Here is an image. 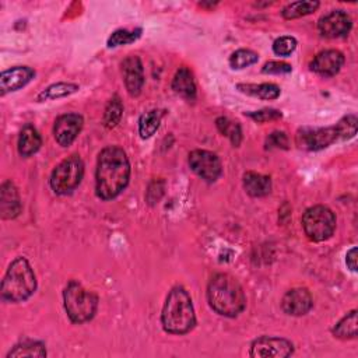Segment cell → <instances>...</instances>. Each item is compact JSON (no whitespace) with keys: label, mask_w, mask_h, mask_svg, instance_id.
<instances>
[{"label":"cell","mask_w":358,"mask_h":358,"mask_svg":"<svg viewBox=\"0 0 358 358\" xmlns=\"http://www.w3.org/2000/svg\"><path fill=\"white\" fill-rule=\"evenodd\" d=\"M251 119H253L258 124H264V122H270V121H277L283 118V114L278 110H273V108H266V110H260V111H255V112H249L246 114Z\"/></svg>","instance_id":"obj_33"},{"label":"cell","mask_w":358,"mask_h":358,"mask_svg":"<svg viewBox=\"0 0 358 358\" xmlns=\"http://www.w3.org/2000/svg\"><path fill=\"white\" fill-rule=\"evenodd\" d=\"M43 146V137L40 135V132L30 124H27L19 136V143H17V149L20 156L23 157H31L33 154H36Z\"/></svg>","instance_id":"obj_20"},{"label":"cell","mask_w":358,"mask_h":358,"mask_svg":"<svg viewBox=\"0 0 358 358\" xmlns=\"http://www.w3.org/2000/svg\"><path fill=\"white\" fill-rule=\"evenodd\" d=\"M122 73L130 97H139L144 86V69L139 57L130 55L122 62Z\"/></svg>","instance_id":"obj_14"},{"label":"cell","mask_w":358,"mask_h":358,"mask_svg":"<svg viewBox=\"0 0 358 358\" xmlns=\"http://www.w3.org/2000/svg\"><path fill=\"white\" fill-rule=\"evenodd\" d=\"M344 65V55L336 50H326L319 52L309 68L313 73L322 77H333L336 76Z\"/></svg>","instance_id":"obj_15"},{"label":"cell","mask_w":358,"mask_h":358,"mask_svg":"<svg viewBox=\"0 0 358 358\" xmlns=\"http://www.w3.org/2000/svg\"><path fill=\"white\" fill-rule=\"evenodd\" d=\"M22 357H47V348L43 341L24 340L9 351L8 358H22Z\"/></svg>","instance_id":"obj_22"},{"label":"cell","mask_w":358,"mask_h":358,"mask_svg":"<svg viewBox=\"0 0 358 358\" xmlns=\"http://www.w3.org/2000/svg\"><path fill=\"white\" fill-rule=\"evenodd\" d=\"M319 6L320 3L316 2V0H313V2H294L287 5L283 9L281 15L285 20H295V19L312 15L319 9Z\"/></svg>","instance_id":"obj_26"},{"label":"cell","mask_w":358,"mask_h":358,"mask_svg":"<svg viewBox=\"0 0 358 358\" xmlns=\"http://www.w3.org/2000/svg\"><path fill=\"white\" fill-rule=\"evenodd\" d=\"M22 199L16 185L12 181H5L0 188V214L3 220H13L22 213Z\"/></svg>","instance_id":"obj_17"},{"label":"cell","mask_w":358,"mask_h":358,"mask_svg":"<svg viewBox=\"0 0 358 358\" xmlns=\"http://www.w3.org/2000/svg\"><path fill=\"white\" fill-rule=\"evenodd\" d=\"M357 311L352 309L351 312H348L345 316H343L337 325L333 327V334L337 338L341 340H347V338H355L357 337Z\"/></svg>","instance_id":"obj_24"},{"label":"cell","mask_w":358,"mask_h":358,"mask_svg":"<svg viewBox=\"0 0 358 358\" xmlns=\"http://www.w3.org/2000/svg\"><path fill=\"white\" fill-rule=\"evenodd\" d=\"M79 90H80V87L73 83H57V84L47 87L44 91H41L38 94V101L44 103V101H50V100L65 98V97H69V96L77 93Z\"/></svg>","instance_id":"obj_25"},{"label":"cell","mask_w":358,"mask_h":358,"mask_svg":"<svg viewBox=\"0 0 358 358\" xmlns=\"http://www.w3.org/2000/svg\"><path fill=\"white\" fill-rule=\"evenodd\" d=\"M122 115H124V104L118 96H114L105 107V112L103 118L104 126L107 129L117 128L122 119Z\"/></svg>","instance_id":"obj_27"},{"label":"cell","mask_w":358,"mask_h":358,"mask_svg":"<svg viewBox=\"0 0 358 358\" xmlns=\"http://www.w3.org/2000/svg\"><path fill=\"white\" fill-rule=\"evenodd\" d=\"M130 179V163L118 146L105 147L97 161L96 193L101 200L118 197L128 186Z\"/></svg>","instance_id":"obj_1"},{"label":"cell","mask_w":358,"mask_h":358,"mask_svg":"<svg viewBox=\"0 0 358 358\" xmlns=\"http://www.w3.org/2000/svg\"><path fill=\"white\" fill-rule=\"evenodd\" d=\"M37 290V277L30 264V262L24 256L16 258L2 281V298L6 302L19 304L27 301Z\"/></svg>","instance_id":"obj_4"},{"label":"cell","mask_w":358,"mask_h":358,"mask_svg":"<svg viewBox=\"0 0 358 358\" xmlns=\"http://www.w3.org/2000/svg\"><path fill=\"white\" fill-rule=\"evenodd\" d=\"M164 117V111L151 110L143 114L139 119V133L142 139H150L160 128Z\"/></svg>","instance_id":"obj_23"},{"label":"cell","mask_w":358,"mask_h":358,"mask_svg":"<svg viewBox=\"0 0 358 358\" xmlns=\"http://www.w3.org/2000/svg\"><path fill=\"white\" fill-rule=\"evenodd\" d=\"M288 144H290L288 143V137H287V135L284 132H273L266 139V149L267 150H271V149L287 150Z\"/></svg>","instance_id":"obj_34"},{"label":"cell","mask_w":358,"mask_h":358,"mask_svg":"<svg viewBox=\"0 0 358 358\" xmlns=\"http://www.w3.org/2000/svg\"><path fill=\"white\" fill-rule=\"evenodd\" d=\"M142 30L137 29V30H133V31H129V30H118L115 31L110 40H108V47L110 48H117V47H122V45H128V44H133L136 43L140 37H142Z\"/></svg>","instance_id":"obj_30"},{"label":"cell","mask_w":358,"mask_h":358,"mask_svg":"<svg viewBox=\"0 0 358 358\" xmlns=\"http://www.w3.org/2000/svg\"><path fill=\"white\" fill-rule=\"evenodd\" d=\"M36 77V70L29 66H15L0 75V94L6 96L26 87Z\"/></svg>","instance_id":"obj_13"},{"label":"cell","mask_w":358,"mask_h":358,"mask_svg":"<svg viewBox=\"0 0 358 358\" xmlns=\"http://www.w3.org/2000/svg\"><path fill=\"white\" fill-rule=\"evenodd\" d=\"M259 61V55L251 50H238L230 57V66L232 69L241 70L255 65Z\"/></svg>","instance_id":"obj_29"},{"label":"cell","mask_w":358,"mask_h":358,"mask_svg":"<svg viewBox=\"0 0 358 358\" xmlns=\"http://www.w3.org/2000/svg\"><path fill=\"white\" fill-rule=\"evenodd\" d=\"M84 125V119L79 114H65L55 121L54 135L59 146L69 147L80 135Z\"/></svg>","instance_id":"obj_12"},{"label":"cell","mask_w":358,"mask_h":358,"mask_svg":"<svg viewBox=\"0 0 358 358\" xmlns=\"http://www.w3.org/2000/svg\"><path fill=\"white\" fill-rule=\"evenodd\" d=\"M345 263H347V267L351 270V271H357V248H351L347 255H345Z\"/></svg>","instance_id":"obj_36"},{"label":"cell","mask_w":358,"mask_h":358,"mask_svg":"<svg viewBox=\"0 0 358 358\" xmlns=\"http://www.w3.org/2000/svg\"><path fill=\"white\" fill-rule=\"evenodd\" d=\"M313 306V298L306 288H292L281 299L283 311L290 316L306 315Z\"/></svg>","instance_id":"obj_16"},{"label":"cell","mask_w":358,"mask_h":358,"mask_svg":"<svg viewBox=\"0 0 358 358\" xmlns=\"http://www.w3.org/2000/svg\"><path fill=\"white\" fill-rule=\"evenodd\" d=\"M292 69H291V65L285 64V62H278V61H271V62H267L263 69H262V73L264 75H287L290 73Z\"/></svg>","instance_id":"obj_35"},{"label":"cell","mask_w":358,"mask_h":358,"mask_svg":"<svg viewBox=\"0 0 358 358\" xmlns=\"http://www.w3.org/2000/svg\"><path fill=\"white\" fill-rule=\"evenodd\" d=\"M207 301L216 313L225 318H237L246 306L242 285L227 273H218L211 277L207 285Z\"/></svg>","instance_id":"obj_2"},{"label":"cell","mask_w":358,"mask_h":358,"mask_svg":"<svg viewBox=\"0 0 358 358\" xmlns=\"http://www.w3.org/2000/svg\"><path fill=\"white\" fill-rule=\"evenodd\" d=\"M64 304L69 319L76 325H82L96 316L98 297L93 291L86 290L79 281L72 280L64 291Z\"/></svg>","instance_id":"obj_5"},{"label":"cell","mask_w":358,"mask_h":358,"mask_svg":"<svg viewBox=\"0 0 358 358\" xmlns=\"http://www.w3.org/2000/svg\"><path fill=\"white\" fill-rule=\"evenodd\" d=\"M237 89L248 96L258 97L260 100H277L281 94L278 86L273 83H262V84H238Z\"/></svg>","instance_id":"obj_21"},{"label":"cell","mask_w":358,"mask_h":358,"mask_svg":"<svg viewBox=\"0 0 358 358\" xmlns=\"http://www.w3.org/2000/svg\"><path fill=\"white\" fill-rule=\"evenodd\" d=\"M84 163L80 156L73 154L65 158L51 175V188L58 195L72 193L83 181Z\"/></svg>","instance_id":"obj_7"},{"label":"cell","mask_w":358,"mask_h":358,"mask_svg":"<svg viewBox=\"0 0 358 358\" xmlns=\"http://www.w3.org/2000/svg\"><path fill=\"white\" fill-rule=\"evenodd\" d=\"M216 126L223 136H227L234 147H239L242 142V129L238 122H234L225 117H220L216 121Z\"/></svg>","instance_id":"obj_28"},{"label":"cell","mask_w":358,"mask_h":358,"mask_svg":"<svg viewBox=\"0 0 358 358\" xmlns=\"http://www.w3.org/2000/svg\"><path fill=\"white\" fill-rule=\"evenodd\" d=\"M172 90L186 101L196 100V83L192 72L188 68H179L172 80Z\"/></svg>","instance_id":"obj_18"},{"label":"cell","mask_w":358,"mask_h":358,"mask_svg":"<svg viewBox=\"0 0 358 358\" xmlns=\"http://www.w3.org/2000/svg\"><path fill=\"white\" fill-rule=\"evenodd\" d=\"M302 228L305 235L313 242L329 239L336 230V216L326 206L309 207L302 216Z\"/></svg>","instance_id":"obj_6"},{"label":"cell","mask_w":358,"mask_h":358,"mask_svg":"<svg viewBox=\"0 0 358 358\" xmlns=\"http://www.w3.org/2000/svg\"><path fill=\"white\" fill-rule=\"evenodd\" d=\"M294 354V344L283 337L262 336L251 344L249 355L253 358H287Z\"/></svg>","instance_id":"obj_8"},{"label":"cell","mask_w":358,"mask_h":358,"mask_svg":"<svg viewBox=\"0 0 358 358\" xmlns=\"http://www.w3.org/2000/svg\"><path fill=\"white\" fill-rule=\"evenodd\" d=\"M352 29V20L344 10H333L318 22L319 34L325 38H343Z\"/></svg>","instance_id":"obj_11"},{"label":"cell","mask_w":358,"mask_h":358,"mask_svg":"<svg viewBox=\"0 0 358 358\" xmlns=\"http://www.w3.org/2000/svg\"><path fill=\"white\" fill-rule=\"evenodd\" d=\"M337 142L336 128H302L295 135V143L306 151H319Z\"/></svg>","instance_id":"obj_9"},{"label":"cell","mask_w":358,"mask_h":358,"mask_svg":"<svg viewBox=\"0 0 358 358\" xmlns=\"http://www.w3.org/2000/svg\"><path fill=\"white\" fill-rule=\"evenodd\" d=\"M334 128L337 133V140H350L357 133V117L347 115L343 119H340Z\"/></svg>","instance_id":"obj_31"},{"label":"cell","mask_w":358,"mask_h":358,"mask_svg":"<svg viewBox=\"0 0 358 358\" xmlns=\"http://www.w3.org/2000/svg\"><path fill=\"white\" fill-rule=\"evenodd\" d=\"M297 48V40L294 37H280L273 43V52L278 57H290Z\"/></svg>","instance_id":"obj_32"},{"label":"cell","mask_w":358,"mask_h":358,"mask_svg":"<svg viewBox=\"0 0 358 358\" xmlns=\"http://www.w3.org/2000/svg\"><path fill=\"white\" fill-rule=\"evenodd\" d=\"M161 325L167 333L186 334L196 326V313L189 292L181 287H174L167 295L161 313Z\"/></svg>","instance_id":"obj_3"},{"label":"cell","mask_w":358,"mask_h":358,"mask_svg":"<svg viewBox=\"0 0 358 358\" xmlns=\"http://www.w3.org/2000/svg\"><path fill=\"white\" fill-rule=\"evenodd\" d=\"M244 189L251 197H263L271 192V179L253 171L244 174Z\"/></svg>","instance_id":"obj_19"},{"label":"cell","mask_w":358,"mask_h":358,"mask_svg":"<svg viewBox=\"0 0 358 358\" xmlns=\"http://www.w3.org/2000/svg\"><path fill=\"white\" fill-rule=\"evenodd\" d=\"M189 167L197 177L209 184L216 182L223 172L218 156L207 150H193L189 154Z\"/></svg>","instance_id":"obj_10"}]
</instances>
